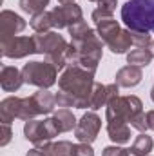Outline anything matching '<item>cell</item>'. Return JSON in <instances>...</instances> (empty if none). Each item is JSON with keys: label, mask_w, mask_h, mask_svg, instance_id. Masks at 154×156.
<instances>
[{"label": "cell", "mask_w": 154, "mask_h": 156, "mask_svg": "<svg viewBox=\"0 0 154 156\" xmlns=\"http://www.w3.org/2000/svg\"><path fill=\"white\" fill-rule=\"evenodd\" d=\"M94 75L87 69L80 67L76 64H69L62 76L58 78V89L67 93L73 98V104L76 109L91 107V94L94 87Z\"/></svg>", "instance_id": "1"}, {"label": "cell", "mask_w": 154, "mask_h": 156, "mask_svg": "<svg viewBox=\"0 0 154 156\" xmlns=\"http://www.w3.org/2000/svg\"><path fill=\"white\" fill-rule=\"evenodd\" d=\"M71 45L75 49L73 64H76L94 75L102 60V49H103V40L98 37V33L89 29L83 35L71 38Z\"/></svg>", "instance_id": "2"}, {"label": "cell", "mask_w": 154, "mask_h": 156, "mask_svg": "<svg viewBox=\"0 0 154 156\" xmlns=\"http://www.w3.org/2000/svg\"><path fill=\"white\" fill-rule=\"evenodd\" d=\"M121 20L131 31L154 33V0H129L121 5Z\"/></svg>", "instance_id": "3"}, {"label": "cell", "mask_w": 154, "mask_h": 156, "mask_svg": "<svg viewBox=\"0 0 154 156\" xmlns=\"http://www.w3.org/2000/svg\"><path fill=\"white\" fill-rule=\"evenodd\" d=\"M56 76H58V69L49 62H29L22 67L24 83L37 85L40 89H49L51 85H54Z\"/></svg>", "instance_id": "4"}, {"label": "cell", "mask_w": 154, "mask_h": 156, "mask_svg": "<svg viewBox=\"0 0 154 156\" xmlns=\"http://www.w3.org/2000/svg\"><path fill=\"white\" fill-rule=\"evenodd\" d=\"M143 113V104L138 96L129 94V96H116L113 98L107 107H105V118H121L129 125L136 116Z\"/></svg>", "instance_id": "5"}, {"label": "cell", "mask_w": 154, "mask_h": 156, "mask_svg": "<svg viewBox=\"0 0 154 156\" xmlns=\"http://www.w3.org/2000/svg\"><path fill=\"white\" fill-rule=\"evenodd\" d=\"M24 134L26 138L35 145V147H42L45 144H49L54 136L60 134L56 123L53 122V118H45V120H27L24 125Z\"/></svg>", "instance_id": "6"}, {"label": "cell", "mask_w": 154, "mask_h": 156, "mask_svg": "<svg viewBox=\"0 0 154 156\" xmlns=\"http://www.w3.org/2000/svg\"><path fill=\"white\" fill-rule=\"evenodd\" d=\"M2 56L5 58H26L27 55L37 53L33 37H11V38L0 40Z\"/></svg>", "instance_id": "7"}, {"label": "cell", "mask_w": 154, "mask_h": 156, "mask_svg": "<svg viewBox=\"0 0 154 156\" xmlns=\"http://www.w3.org/2000/svg\"><path fill=\"white\" fill-rule=\"evenodd\" d=\"M51 15H53V24H54L56 29H64V27L69 29L71 26H75V24L83 20L82 7L78 4H75V2H71V4H60V5L53 7Z\"/></svg>", "instance_id": "8"}, {"label": "cell", "mask_w": 154, "mask_h": 156, "mask_svg": "<svg viewBox=\"0 0 154 156\" xmlns=\"http://www.w3.org/2000/svg\"><path fill=\"white\" fill-rule=\"evenodd\" d=\"M100 129H102V120L94 111H91V113H85L80 118L76 129H75V136L82 144H93L96 140Z\"/></svg>", "instance_id": "9"}, {"label": "cell", "mask_w": 154, "mask_h": 156, "mask_svg": "<svg viewBox=\"0 0 154 156\" xmlns=\"http://www.w3.org/2000/svg\"><path fill=\"white\" fill-rule=\"evenodd\" d=\"M33 42H35V49L38 55H49L60 49H65L69 44L65 38L54 31H45V33H37L33 35Z\"/></svg>", "instance_id": "10"}, {"label": "cell", "mask_w": 154, "mask_h": 156, "mask_svg": "<svg viewBox=\"0 0 154 156\" xmlns=\"http://www.w3.org/2000/svg\"><path fill=\"white\" fill-rule=\"evenodd\" d=\"M26 26L27 24H26V20L20 15L4 9L0 13V40L16 37L18 33H22L26 29Z\"/></svg>", "instance_id": "11"}, {"label": "cell", "mask_w": 154, "mask_h": 156, "mask_svg": "<svg viewBox=\"0 0 154 156\" xmlns=\"http://www.w3.org/2000/svg\"><path fill=\"white\" fill-rule=\"evenodd\" d=\"M107 120V134L114 144H127L131 140V127L121 118H105Z\"/></svg>", "instance_id": "12"}, {"label": "cell", "mask_w": 154, "mask_h": 156, "mask_svg": "<svg viewBox=\"0 0 154 156\" xmlns=\"http://www.w3.org/2000/svg\"><path fill=\"white\" fill-rule=\"evenodd\" d=\"M24 83L22 71H18L13 66H4L0 71V85L5 93H15L20 89V85Z\"/></svg>", "instance_id": "13"}, {"label": "cell", "mask_w": 154, "mask_h": 156, "mask_svg": "<svg viewBox=\"0 0 154 156\" xmlns=\"http://www.w3.org/2000/svg\"><path fill=\"white\" fill-rule=\"evenodd\" d=\"M116 83L120 85V87H134V85H138L140 82H142V78H143V71H142V67H138V66H125V67H121L118 73H116Z\"/></svg>", "instance_id": "14"}, {"label": "cell", "mask_w": 154, "mask_h": 156, "mask_svg": "<svg viewBox=\"0 0 154 156\" xmlns=\"http://www.w3.org/2000/svg\"><path fill=\"white\" fill-rule=\"evenodd\" d=\"M22 109V98L18 96H7L0 102V122L2 123H11L15 118H20Z\"/></svg>", "instance_id": "15"}, {"label": "cell", "mask_w": 154, "mask_h": 156, "mask_svg": "<svg viewBox=\"0 0 154 156\" xmlns=\"http://www.w3.org/2000/svg\"><path fill=\"white\" fill-rule=\"evenodd\" d=\"M33 102H35V107L38 111V115H49L54 111V105H56V94L49 93L47 89H40L37 93L31 94Z\"/></svg>", "instance_id": "16"}, {"label": "cell", "mask_w": 154, "mask_h": 156, "mask_svg": "<svg viewBox=\"0 0 154 156\" xmlns=\"http://www.w3.org/2000/svg\"><path fill=\"white\" fill-rule=\"evenodd\" d=\"M105 45H107L114 55H123V53H127V49H131V45H134V44H132V31H131V29H121L114 38L111 40V42H107Z\"/></svg>", "instance_id": "17"}, {"label": "cell", "mask_w": 154, "mask_h": 156, "mask_svg": "<svg viewBox=\"0 0 154 156\" xmlns=\"http://www.w3.org/2000/svg\"><path fill=\"white\" fill-rule=\"evenodd\" d=\"M53 122L56 123V127H58L60 133H69V131L76 129V125H78L75 115L69 109H65V107H62V109H58V111L53 113Z\"/></svg>", "instance_id": "18"}, {"label": "cell", "mask_w": 154, "mask_h": 156, "mask_svg": "<svg viewBox=\"0 0 154 156\" xmlns=\"http://www.w3.org/2000/svg\"><path fill=\"white\" fill-rule=\"evenodd\" d=\"M37 149H40L44 156H73L75 145L67 140H60V142H49L42 147H37Z\"/></svg>", "instance_id": "19"}, {"label": "cell", "mask_w": 154, "mask_h": 156, "mask_svg": "<svg viewBox=\"0 0 154 156\" xmlns=\"http://www.w3.org/2000/svg\"><path fill=\"white\" fill-rule=\"evenodd\" d=\"M120 31H121V27H120V24L114 20V16L113 18H107V20H102V22L96 24V33H98L100 38L103 40V44L111 42Z\"/></svg>", "instance_id": "20"}, {"label": "cell", "mask_w": 154, "mask_h": 156, "mask_svg": "<svg viewBox=\"0 0 154 156\" xmlns=\"http://www.w3.org/2000/svg\"><path fill=\"white\" fill-rule=\"evenodd\" d=\"M152 147H154L152 138L149 134H145V133H140V136H136V140L132 142L129 153L132 156H147L152 151Z\"/></svg>", "instance_id": "21"}, {"label": "cell", "mask_w": 154, "mask_h": 156, "mask_svg": "<svg viewBox=\"0 0 154 156\" xmlns=\"http://www.w3.org/2000/svg\"><path fill=\"white\" fill-rule=\"evenodd\" d=\"M107 104H109V91H107V85L94 82L93 94H91V109H93V111H98V109H102V107H107Z\"/></svg>", "instance_id": "22"}, {"label": "cell", "mask_w": 154, "mask_h": 156, "mask_svg": "<svg viewBox=\"0 0 154 156\" xmlns=\"http://www.w3.org/2000/svg\"><path fill=\"white\" fill-rule=\"evenodd\" d=\"M154 58V53L151 49H134L131 53H127V62L131 66H138V67H143V66H149Z\"/></svg>", "instance_id": "23"}, {"label": "cell", "mask_w": 154, "mask_h": 156, "mask_svg": "<svg viewBox=\"0 0 154 156\" xmlns=\"http://www.w3.org/2000/svg\"><path fill=\"white\" fill-rule=\"evenodd\" d=\"M29 24H31V27H33L37 33H45V31H49L51 27H54L51 11H44V13L35 15V16L31 18V22H29Z\"/></svg>", "instance_id": "24"}, {"label": "cell", "mask_w": 154, "mask_h": 156, "mask_svg": "<svg viewBox=\"0 0 154 156\" xmlns=\"http://www.w3.org/2000/svg\"><path fill=\"white\" fill-rule=\"evenodd\" d=\"M18 5L24 13H29L31 16H35L45 11V7L49 5V0H20Z\"/></svg>", "instance_id": "25"}, {"label": "cell", "mask_w": 154, "mask_h": 156, "mask_svg": "<svg viewBox=\"0 0 154 156\" xmlns=\"http://www.w3.org/2000/svg\"><path fill=\"white\" fill-rule=\"evenodd\" d=\"M132 44L138 49H151L152 40L149 33H140V31H132Z\"/></svg>", "instance_id": "26"}, {"label": "cell", "mask_w": 154, "mask_h": 156, "mask_svg": "<svg viewBox=\"0 0 154 156\" xmlns=\"http://www.w3.org/2000/svg\"><path fill=\"white\" fill-rule=\"evenodd\" d=\"M73 156H94V151L91 147V144H76L73 149Z\"/></svg>", "instance_id": "27"}, {"label": "cell", "mask_w": 154, "mask_h": 156, "mask_svg": "<svg viewBox=\"0 0 154 156\" xmlns=\"http://www.w3.org/2000/svg\"><path fill=\"white\" fill-rule=\"evenodd\" d=\"M91 27L87 26V22L85 20H82V22H78L75 26H71L69 27V35H71V38H75V37H80V35H83L85 31H89Z\"/></svg>", "instance_id": "28"}, {"label": "cell", "mask_w": 154, "mask_h": 156, "mask_svg": "<svg viewBox=\"0 0 154 156\" xmlns=\"http://www.w3.org/2000/svg\"><path fill=\"white\" fill-rule=\"evenodd\" d=\"M129 149H123V147H118V145H109L103 149V154L102 156H129Z\"/></svg>", "instance_id": "29"}, {"label": "cell", "mask_w": 154, "mask_h": 156, "mask_svg": "<svg viewBox=\"0 0 154 156\" xmlns=\"http://www.w3.org/2000/svg\"><path fill=\"white\" fill-rule=\"evenodd\" d=\"M11 136H13L11 123H2V140H0V145H2V147H5V145L11 142Z\"/></svg>", "instance_id": "30"}, {"label": "cell", "mask_w": 154, "mask_h": 156, "mask_svg": "<svg viewBox=\"0 0 154 156\" xmlns=\"http://www.w3.org/2000/svg\"><path fill=\"white\" fill-rule=\"evenodd\" d=\"M116 5H118V2L116 0H98V9H102V11H105V13H114Z\"/></svg>", "instance_id": "31"}, {"label": "cell", "mask_w": 154, "mask_h": 156, "mask_svg": "<svg viewBox=\"0 0 154 156\" xmlns=\"http://www.w3.org/2000/svg\"><path fill=\"white\" fill-rule=\"evenodd\" d=\"M147 125H149V129L154 131V111H149L147 113Z\"/></svg>", "instance_id": "32"}, {"label": "cell", "mask_w": 154, "mask_h": 156, "mask_svg": "<svg viewBox=\"0 0 154 156\" xmlns=\"http://www.w3.org/2000/svg\"><path fill=\"white\" fill-rule=\"evenodd\" d=\"M26 156H44V153H42L40 149H37V147H35V149L27 151V154H26Z\"/></svg>", "instance_id": "33"}, {"label": "cell", "mask_w": 154, "mask_h": 156, "mask_svg": "<svg viewBox=\"0 0 154 156\" xmlns=\"http://www.w3.org/2000/svg\"><path fill=\"white\" fill-rule=\"evenodd\" d=\"M60 4H71V2H75V0H58Z\"/></svg>", "instance_id": "34"}, {"label": "cell", "mask_w": 154, "mask_h": 156, "mask_svg": "<svg viewBox=\"0 0 154 156\" xmlns=\"http://www.w3.org/2000/svg\"><path fill=\"white\" fill-rule=\"evenodd\" d=\"M151 98H152V102H154V85H152V89H151Z\"/></svg>", "instance_id": "35"}, {"label": "cell", "mask_w": 154, "mask_h": 156, "mask_svg": "<svg viewBox=\"0 0 154 156\" xmlns=\"http://www.w3.org/2000/svg\"><path fill=\"white\" fill-rule=\"evenodd\" d=\"M151 49H152V53H154V40H152V45H151Z\"/></svg>", "instance_id": "36"}, {"label": "cell", "mask_w": 154, "mask_h": 156, "mask_svg": "<svg viewBox=\"0 0 154 156\" xmlns=\"http://www.w3.org/2000/svg\"><path fill=\"white\" fill-rule=\"evenodd\" d=\"M91 2H98V0H91Z\"/></svg>", "instance_id": "37"}, {"label": "cell", "mask_w": 154, "mask_h": 156, "mask_svg": "<svg viewBox=\"0 0 154 156\" xmlns=\"http://www.w3.org/2000/svg\"><path fill=\"white\" fill-rule=\"evenodd\" d=\"M147 156H151V154H147Z\"/></svg>", "instance_id": "38"}]
</instances>
